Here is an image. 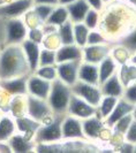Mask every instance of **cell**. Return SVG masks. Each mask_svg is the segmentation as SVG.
<instances>
[{"mask_svg": "<svg viewBox=\"0 0 136 153\" xmlns=\"http://www.w3.org/2000/svg\"><path fill=\"white\" fill-rule=\"evenodd\" d=\"M132 12L128 7L121 5L106 4L105 8L100 13L99 30L105 35L111 43V38L120 39L127 35L132 28L129 27Z\"/></svg>", "mask_w": 136, "mask_h": 153, "instance_id": "obj_1", "label": "cell"}, {"mask_svg": "<svg viewBox=\"0 0 136 153\" xmlns=\"http://www.w3.org/2000/svg\"><path fill=\"white\" fill-rule=\"evenodd\" d=\"M31 74L21 45H6L0 51V79Z\"/></svg>", "mask_w": 136, "mask_h": 153, "instance_id": "obj_2", "label": "cell"}, {"mask_svg": "<svg viewBox=\"0 0 136 153\" xmlns=\"http://www.w3.org/2000/svg\"><path fill=\"white\" fill-rule=\"evenodd\" d=\"M73 94L72 88L57 78L51 84V90L47 97V102L52 109L53 114L66 115L70 97Z\"/></svg>", "mask_w": 136, "mask_h": 153, "instance_id": "obj_3", "label": "cell"}, {"mask_svg": "<svg viewBox=\"0 0 136 153\" xmlns=\"http://www.w3.org/2000/svg\"><path fill=\"white\" fill-rule=\"evenodd\" d=\"M65 115L54 114L51 122L42 124L36 131L34 142L36 144H58L62 140L61 122Z\"/></svg>", "mask_w": 136, "mask_h": 153, "instance_id": "obj_4", "label": "cell"}, {"mask_svg": "<svg viewBox=\"0 0 136 153\" xmlns=\"http://www.w3.org/2000/svg\"><path fill=\"white\" fill-rule=\"evenodd\" d=\"M27 100V115L36 120L42 124L51 122L54 117L52 109L50 107L47 100L40 99L30 94L25 96Z\"/></svg>", "mask_w": 136, "mask_h": 153, "instance_id": "obj_5", "label": "cell"}, {"mask_svg": "<svg viewBox=\"0 0 136 153\" xmlns=\"http://www.w3.org/2000/svg\"><path fill=\"white\" fill-rule=\"evenodd\" d=\"M29 28L22 17L8 19L5 24V40L6 45H21L28 37Z\"/></svg>", "mask_w": 136, "mask_h": 153, "instance_id": "obj_6", "label": "cell"}, {"mask_svg": "<svg viewBox=\"0 0 136 153\" xmlns=\"http://www.w3.org/2000/svg\"><path fill=\"white\" fill-rule=\"evenodd\" d=\"M61 134H62V140H85L87 138L84 136L83 127H82V120L73 116V115L66 114L61 122Z\"/></svg>", "mask_w": 136, "mask_h": 153, "instance_id": "obj_7", "label": "cell"}, {"mask_svg": "<svg viewBox=\"0 0 136 153\" xmlns=\"http://www.w3.org/2000/svg\"><path fill=\"white\" fill-rule=\"evenodd\" d=\"M72 88V91L74 94L81 97L82 99L88 101L90 105L97 107L103 98V93L100 90V85H93L85 83L82 81H77Z\"/></svg>", "mask_w": 136, "mask_h": 153, "instance_id": "obj_8", "label": "cell"}, {"mask_svg": "<svg viewBox=\"0 0 136 153\" xmlns=\"http://www.w3.org/2000/svg\"><path fill=\"white\" fill-rule=\"evenodd\" d=\"M67 114L76 116L81 120H85L90 116L97 114V107L90 105L88 101H85L81 97L73 93L68 104Z\"/></svg>", "mask_w": 136, "mask_h": 153, "instance_id": "obj_9", "label": "cell"}, {"mask_svg": "<svg viewBox=\"0 0 136 153\" xmlns=\"http://www.w3.org/2000/svg\"><path fill=\"white\" fill-rule=\"evenodd\" d=\"M34 0H10L7 4L0 6V17H5L7 20L22 17L34 7Z\"/></svg>", "mask_w": 136, "mask_h": 153, "instance_id": "obj_10", "label": "cell"}, {"mask_svg": "<svg viewBox=\"0 0 136 153\" xmlns=\"http://www.w3.org/2000/svg\"><path fill=\"white\" fill-rule=\"evenodd\" d=\"M51 84H52V82L46 81L44 78L37 76L36 74L31 73L28 78V83H27L28 94L40 98V99L47 100L49 93L51 90Z\"/></svg>", "mask_w": 136, "mask_h": 153, "instance_id": "obj_11", "label": "cell"}, {"mask_svg": "<svg viewBox=\"0 0 136 153\" xmlns=\"http://www.w3.org/2000/svg\"><path fill=\"white\" fill-rule=\"evenodd\" d=\"M29 75L30 74L12 77L7 79H0V88L10 96H25L28 94L27 83Z\"/></svg>", "mask_w": 136, "mask_h": 153, "instance_id": "obj_12", "label": "cell"}, {"mask_svg": "<svg viewBox=\"0 0 136 153\" xmlns=\"http://www.w3.org/2000/svg\"><path fill=\"white\" fill-rule=\"evenodd\" d=\"M82 127L87 140H98L107 126L105 124V121L96 114L82 120Z\"/></svg>", "mask_w": 136, "mask_h": 153, "instance_id": "obj_13", "label": "cell"}, {"mask_svg": "<svg viewBox=\"0 0 136 153\" xmlns=\"http://www.w3.org/2000/svg\"><path fill=\"white\" fill-rule=\"evenodd\" d=\"M80 63L81 61H68L57 63L55 67H57L58 78L69 86H73L78 81L77 73H78Z\"/></svg>", "mask_w": 136, "mask_h": 153, "instance_id": "obj_14", "label": "cell"}, {"mask_svg": "<svg viewBox=\"0 0 136 153\" xmlns=\"http://www.w3.org/2000/svg\"><path fill=\"white\" fill-rule=\"evenodd\" d=\"M111 44H100V45H85L82 48L83 59L82 61L99 65L111 52Z\"/></svg>", "mask_w": 136, "mask_h": 153, "instance_id": "obj_15", "label": "cell"}, {"mask_svg": "<svg viewBox=\"0 0 136 153\" xmlns=\"http://www.w3.org/2000/svg\"><path fill=\"white\" fill-rule=\"evenodd\" d=\"M21 47H22V51L25 56V60L28 62L30 71L35 73L36 69L39 67V55H40L42 45L27 38L21 43Z\"/></svg>", "mask_w": 136, "mask_h": 153, "instance_id": "obj_16", "label": "cell"}, {"mask_svg": "<svg viewBox=\"0 0 136 153\" xmlns=\"http://www.w3.org/2000/svg\"><path fill=\"white\" fill-rule=\"evenodd\" d=\"M55 58H57V63L68 61H82L83 51L76 44L60 45L57 48Z\"/></svg>", "mask_w": 136, "mask_h": 153, "instance_id": "obj_17", "label": "cell"}, {"mask_svg": "<svg viewBox=\"0 0 136 153\" xmlns=\"http://www.w3.org/2000/svg\"><path fill=\"white\" fill-rule=\"evenodd\" d=\"M7 143L10 146L12 152L16 153L31 152V151H35V147H36V143L32 139L25 137L24 135L17 132V131L8 139Z\"/></svg>", "mask_w": 136, "mask_h": 153, "instance_id": "obj_18", "label": "cell"}, {"mask_svg": "<svg viewBox=\"0 0 136 153\" xmlns=\"http://www.w3.org/2000/svg\"><path fill=\"white\" fill-rule=\"evenodd\" d=\"M78 81L93 85H99V73L98 65L90 63V62L81 61L77 73Z\"/></svg>", "mask_w": 136, "mask_h": 153, "instance_id": "obj_19", "label": "cell"}, {"mask_svg": "<svg viewBox=\"0 0 136 153\" xmlns=\"http://www.w3.org/2000/svg\"><path fill=\"white\" fill-rule=\"evenodd\" d=\"M15 122L16 131L24 135L25 137L32 139V140H34L36 131L42 126V123L34 120V119H31L30 116H28V115H23V116H20V117H16Z\"/></svg>", "mask_w": 136, "mask_h": 153, "instance_id": "obj_20", "label": "cell"}, {"mask_svg": "<svg viewBox=\"0 0 136 153\" xmlns=\"http://www.w3.org/2000/svg\"><path fill=\"white\" fill-rule=\"evenodd\" d=\"M100 90L103 96H112L117 98L122 97L125 91V85L122 84L120 77L118 75V71L114 73L110 78H107L103 84H100Z\"/></svg>", "mask_w": 136, "mask_h": 153, "instance_id": "obj_21", "label": "cell"}, {"mask_svg": "<svg viewBox=\"0 0 136 153\" xmlns=\"http://www.w3.org/2000/svg\"><path fill=\"white\" fill-rule=\"evenodd\" d=\"M134 106L133 104H130L129 101H127L126 99H123L122 97L119 98L115 107L113 108V111L111 112V114L108 115L105 119V124L108 127V128H112L114 123L117 122L119 119H121L123 115L128 114V113H132L133 109H134Z\"/></svg>", "mask_w": 136, "mask_h": 153, "instance_id": "obj_22", "label": "cell"}, {"mask_svg": "<svg viewBox=\"0 0 136 153\" xmlns=\"http://www.w3.org/2000/svg\"><path fill=\"white\" fill-rule=\"evenodd\" d=\"M90 8L91 7L87 2V0H76L74 2L69 4L67 5L69 20L73 23L83 22L84 17Z\"/></svg>", "mask_w": 136, "mask_h": 153, "instance_id": "obj_23", "label": "cell"}, {"mask_svg": "<svg viewBox=\"0 0 136 153\" xmlns=\"http://www.w3.org/2000/svg\"><path fill=\"white\" fill-rule=\"evenodd\" d=\"M15 132V117H13L9 113H2L0 117V142H7Z\"/></svg>", "mask_w": 136, "mask_h": 153, "instance_id": "obj_24", "label": "cell"}, {"mask_svg": "<svg viewBox=\"0 0 136 153\" xmlns=\"http://www.w3.org/2000/svg\"><path fill=\"white\" fill-rule=\"evenodd\" d=\"M119 65L115 62L111 54H108L103 61L98 65V73H99V85L103 84L107 78L113 75L114 73L118 71Z\"/></svg>", "mask_w": 136, "mask_h": 153, "instance_id": "obj_25", "label": "cell"}, {"mask_svg": "<svg viewBox=\"0 0 136 153\" xmlns=\"http://www.w3.org/2000/svg\"><path fill=\"white\" fill-rule=\"evenodd\" d=\"M69 20V14H68V9L67 6H64V5H57L53 12L51 13V15L49 16V19L46 20V22L44 24L46 25H51L54 28H58L60 27L61 24L68 21Z\"/></svg>", "mask_w": 136, "mask_h": 153, "instance_id": "obj_26", "label": "cell"}, {"mask_svg": "<svg viewBox=\"0 0 136 153\" xmlns=\"http://www.w3.org/2000/svg\"><path fill=\"white\" fill-rule=\"evenodd\" d=\"M119 98L112 97V96H103V98L100 100L99 105L97 106V115L100 119H103L105 121V119L111 114V112L115 107L117 102Z\"/></svg>", "mask_w": 136, "mask_h": 153, "instance_id": "obj_27", "label": "cell"}, {"mask_svg": "<svg viewBox=\"0 0 136 153\" xmlns=\"http://www.w3.org/2000/svg\"><path fill=\"white\" fill-rule=\"evenodd\" d=\"M58 36L60 39L61 45H69V44H75L74 40V29H73V22L68 20L57 29Z\"/></svg>", "mask_w": 136, "mask_h": 153, "instance_id": "obj_28", "label": "cell"}, {"mask_svg": "<svg viewBox=\"0 0 136 153\" xmlns=\"http://www.w3.org/2000/svg\"><path fill=\"white\" fill-rule=\"evenodd\" d=\"M120 67L121 68H118V75L120 77L122 84L125 85V88L136 82V66L130 63H125V65H121Z\"/></svg>", "mask_w": 136, "mask_h": 153, "instance_id": "obj_29", "label": "cell"}, {"mask_svg": "<svg viewBox=\"0 0 136 153\" xmlns=\"http://www.w3.org/2000/svg\"><path fill=\"white\" fill-rule=\"evenodd\" d=\"M73 29H74V40H75V44L77 46H80L81 48H83L84 46L87 45L90 29L83 22L73 23Z\"/></svg>", "mask_w": 136, "mask_h": 153, "instance_id": "obj_30", "label": "cell"}, {"mask_svg": "<svg viewBox=\"0 0 136 153\" xmlns=\"http://www.w3.org/2000/svg\"><path fill=\"white\" fill-rule=\"evenodd\" d=\"M111 56L113 58L115 62L121 66V65H125V63H128L129 61V58L132 53L129 52L128 50L125 47V46L120 45V44H115V46L111 47Z\"/></svg>", "mask_w": 136, "mask_h": 153, "instance_id": "obj_31", "label": "cell"}, {"mask_svg": "<svg viewBox=\"0 0 136 153\" xmlns=\"http://www.w3.org/2000/svg\"><path fill=\"white\" fill-rule=\"evenodd\" d=\"M134 116L133 113H128V114L123 115L121 119H119L117 122L112 126V131L114 134H119V135H125L126 131L128 130L129 126L132 124V122L134 121Z\"/></svg>", "mask_w": 136, "mask_h": 153, "instance_id": "obj_32", "label": "cell"}, {"mask_svg": "<svg viewBox=\"0 0 136 153\" xmlns=\"http://www.w3.org/2000/svg\"><path fill=\"white\" fill-rule=\"evenodd\" d=\"M117 44L125 46L130 53H136V28L132 29L127 35H125L122 38H120Z\"/></svg>", "mask_w": 136, "mask_h": 153, "instance_id": "obj_33", "label": "cell"}, {"mask_svg": "<svg viewBox=\"0 0 136 153\" xmlns=\"http://www.w3.org/2000/svg\"><path fill=\"white\" fill-rule=\"evenodd\" d=\"M34 74H36L37 76L42 77L46 81H50V82H53L54 79L58 78L55 65H52V66H39Z\"/></svg>", "mask_w": 136, "mask_h": 153, "instance_id": "obj_34", "label": "cell"}, {"mask_svg": "<svg viewBox=\"0 0 136 153\" xmlns=\"http://www.w3.org/2000/svg\"><path fill=\"white\" fill-rule=\"evenodd\" d=\"M57 50H51L42 47L40 55H39V66H52L57 65V58H55Z\"/></svg>", "mask_w": 136, "mask_h": 153, "instance_id": "obj_35", "label": "cell"}, {"mask_svg": "<svg viewBox=\"0 0 136 153\" xmlns=\"http://www.w3.org/2000/svg\"><path fill=\"white\" fill-rule=\"evenodd\" d=\"M55 6L53 5H47V4H35L32 10L35 12V14L43 23L46 22V20L49 19V16L51 15Z\"/></svg>", "mask_w": 136, "mask_h": 153, "instance_id": "obj_36", "label": "cell"}, {"mask_svg": "<svg viewBox=\"0 0 136 153\" xmlns=\"http://www.w3.org/2000/svg\"><path fill=\"white\" fill-rule=\"evenodd\" d=\"M100 13L96 9L90 8L89 12L87 13V15L84 17L83 23L90 29V30H95L99 28V23H100Z\"/></svg>", "mask_w": 136, "mask_h": 153, "instance_id": "obj_37", "label": "cell"}, {"mask_svg": "<svg viewBox=\"0 0 136 153\" xmlns=\"http://www.w3.org/2000/svg\"><path fill=\"white\" fill-rule=\"evenodd\" d=\"M100 44H110V40L99 29L90 30L87 45H100Z\"/></svg>", "mask_w": 136, "mask_h": 153, "instance_id": "obj_38", "label": "cell"}, {"mask_svg": "<svg viewBox=\"0 0 136 153\" xmlns=\"http://www.w3.org/2000/svg\"><path fill=\"white\" fill-rule=\"evenodd\" d=\"M45 37V31L43 28L40 27H36V28H30L28 30V37L27 38L35 42V43H38V44H42L43 39Z\"/></svg>", "mask_w": 136, "mask_h": 153, "instance_id": "obj_39", "label": "cell"}, {"mask_svg": "<svg viewBox=\"0 0 136 153\" xmlns=\"http://www.w3.org/2000/svg\"><path fill=\"white\" fill-rule=\"evenodd\" d=\"M123 138H125V142H127L129 144H133V145L136 144V120H134L129 126L128 130L123 135Z\"/></svg>", "mask_w": 136, "mask_h": 153, "instance_id": "obj_40", "label": "cell"}, {"mask_svg": "<svg viewBox=\"0 0 136 153\" xmlns=\"http://www.w3.org/2000/svg\"><path fill=\"white\" fill-rule=\"evenodd\" d=\"M87 2L89 4V6L92 9H96L98 12H102L106 6V4L103 0H87Z\"/></svg>", "mask_w": 136, "mask_h": 153, "instance_id": "obj_41", "label": "cell"}, {"mask_svg": "<svg viewBox=\"0 0 136 153\" xmlns=\"http://www.w3.org/2000/svg\"><path fill=\"white\" fill-rule=\"evenodd\" d=\"M35 4H47V5H53L57 6L59 5V0H34Z\"/></svg>", "mask_w": 136, "mask_h": 153, "instance_id": "obj_42", "label": "cell"}, {"mask_svg": "<svg viewBox=\"0 0 136 153\" xmlns=\"http://www.w3.org/2000/svg\"><path fill=\"white\" fill-rule=\"evenodd\" d=\"M128 63H130V65H134V66H136V53H133L132 55H130V58H129Z\"/></svg>", "mask_w": 136, "mask_h": 153, "instance_id": "obj_43", "label": "cell"}, {"mask_svg": "<svg viewBox=\"0 0 136 153\" xmlns=\"http://www.w3.org/2000/svg\"><path fill=\"white\" fill-rule=\"evenodd\" d=\"M76 0H59V5H64V6H67L69 4L74 2Z\"/></svg>", "mask_w": 136, "mask_h": 153, "instance_id": "obj_44", "label": "cell"}, {"mask_svg": "<svg viewBox=\"0 0 136 153\" xmlns=\"http://www.w3.org/2000/svg\"><path fill=\"white\" fill-rule=\"evenodd\" d=\"M132 113H133V116H134V119L136 120V105L134 106V109H133V112H132Z\"/></svg>", "mask_w": 136, "mask_h": 153, "instance_id": "obj_45", "label": "cell"}, {"mask_svg": "<svg viewBox=\"0 0 136 153\" xmlns=\"http://www.w3.org/2000/svg\"><path fill=\"white\" fill-rule=\"evenodd\" d=\"M103 1H104L105 4H111V2L113 1V0H103Z\"/></svg>", "mask_w": 136, "mask_h": 153, "instance_id": "obj_46", "label": "cell"}, {"mask_svg": "<svg viewBox=\"0 0 136 153\" xmlns=\"http://www.w3.org/2000/svg\"><path fill=\"white\" fill-rule=\"evenodd\" d=\"M133 152L136 153V144H134V151H133Z\"/></svg>", "mask_w": 136, "mask_h": 153, "instance_id": "obj_47", "label": "cell"}, {"mask_svg": "<svg viewBox=\"0 0 136 153\" xmlns=\"http://www.w3.org/2000/svg\"><path fill=\"white\" fill-rule=\"evenodd\" d=\"M2 113H4V112H1V111H0V117H1V115H2Z\"/></svg>", "mask_w": 136, "mask_h": 153, "instance_id": "obj_48", "label": "cell"}]
</instances>
